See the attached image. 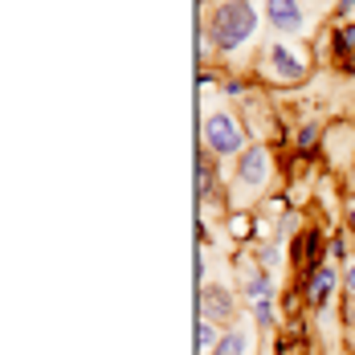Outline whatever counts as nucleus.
Wrapping results in <instances>:
<instances>
[{
  "mask_svg": "<svg viewBox=\"0 0 355 355\" xmlns=\"http://www.w3.org/2000/svg\"><path fill=\"white\" fill-rule=\"evenodd\" d=\"M253 29H257V12H253L249 0H229V4H220L213 12V41L220 49L245 45L253 37Z\"/></svg>",
  "mask_w": 355,
  "mask_h": 355,
  "instance_id": "1",
  "label": "nucleus"
},
{
  "mask_svg": "<svg viewBox=\"0 0 355 355\" xmlns=\"http://www.w3.org/2000/svg\"><path fill=\"white\" fill-rule=\"evenodd\" d=\"M205 143H209L213 155H237V151H245V135H241V127H237L229 114H209V123H205Z\"/></svg>",
  "mask_w": 355,
  "mask_h": 355,
  "instance_id": "2",
  "label": "nucleus"
},
{
  "mask_svg": "<svg viewBox=\"0 0 355 355\" xmlns=\"http://www.w3.org/2000/svg\"><path fill=\"white\" fill-rule=\"evenodd\" d=\"M237 176H241V184H249V188H261V184L270 180V155H266V147H245V155H241V164H237Z\"/></svg>",
  "mask_w": 355,
  "mask_h": 355,
  "instance_id": "3",
  "label": "nucleus"
},
{
  "mask_svg": "<svg viewBox=\"0 0 355 355\" xmlns=\"http://www.w3.org/2000/svg\"><path fill=\"white\" fill-rule=\"evenodd\" d=\"M200 315L209 322H225L233 315V298L225 294V286H205L200 290Z\"/></svg>",
  "mask_w": 355,
  "mask_h": 355,
  "instance_id": "4",
  "label": "nucleus"
},
{
  "mask_svg": "<svg viewBox=\"0 0 355 355\" xmlns=\"http://www.w3.org/2000/svg\"><path fill=\"white\" fill-rule=\"evenodd\" d=\"M266 12H270V21L286 29V33H298L302 29V8H298V0H266Z\"/></svg>",
  "mask_w": 355,
  "mask_h": 355,
  "instance_id": "5",
  "label": "nucleus"
},
{
  "mask_svg": "<svg viewBox=\"0 0 355 355\" xmlns=\"http://www.w3.org/2000/svg\"><path fill=\"white\" fill-rule=\"evenodd\" d=\"M270 62H274V73H278V78H286V82H298V78L306 73V66H302V62H298L286 45H274V49H270Z\"/></svg>",
  "mask_w": 355,
  "mask_h": 355,
  "instance_id": "6",
  "label": "nucleus"
},
{
  "mask_svg": "<svg viewBox=\"0 0 355 355\" xmlns=\"http://www.w3.org/2000/svg\"><path fill=\"white\" fill-rule=\"evenodd\" d=\"M331 290H335V270L319 266V270H315V278H311V286H306V298H311V306H322V302L331 298Z\"/></svg>",
  "mask_w": 355,
  "mask_h": 355,
  "instance_id": "7",
  "label": "nucleus"
},
{
  "mask_svg": "<svg viewBox=\"0 0 355 355\" xmlns=\"http://www.w3.org/2000/svg\"><path fill=\"white\" fill-rule=\"evenodd\" d=\"M245 294L253 298V302H270V278H266V274H249Z\"/></svg>",
  "mask_w": 355,
  "mask_h": 355,
  "instance_id": "8",
  "label": "nucleus"
},
{
  "mask_svg": "<svg viewBox=\"0 0 355 355\" xmlns=\"http://www.w3.org/2000/svg\"><path fill=\"white\" fill-rule=\"evenodd\" d=\"M213 355H245V335H241V331H229V335L213 347Z\"/></svg>",
  "mask_w": 355,
  "mask_h": 355,
  "instance_id": "9",
  "label": "nucleus"
},
{
  "mask_svg": "<svg viewBox=\"0 0 355 355\" xmlns=\"http://www.w3.org/2000/svg\"><path fill=\"white\" fill-rule=\"evenodd\" d=\"M216 343H220V339H216L213 322H209V319H200V322H196V347H200V355H209V352L216 347Z\"/></svg>",
  "mask_w": 355,
  "mask_h": 355,
  "instance_id": "10",
  "label": "nucleus"
},
{
  "mask_svg": "<svg viewBox=\"0 0 355 355\" xmlns=\"http://www.w3.org/2000/svg\"><path fill=\"white\" fill-rule=\"evenodd\" d=\"M343 49H347V53L355 49V25H347V33H339V53H343Z\"/></svg>",
  "mask_w": 355,
  "mask_h": 355,
  "instance_id": "11",
  "label": "nucleus"
},
{
  "mask_svg": "<svg viewBox=\"0 0 355 355\" xmlns=\"http://www.w3.org/2000/svg\"><path fill=\"white\" fill-rule=\"evenodd\" d=\"M257 322H261V327H270V322H274V311H270V302H257Z\"/></svg>",
  "mask_w": 355,
  "mask_h": 355,
  "instance_id": "12",
  "label": "nucleus"
},
{
  "mask_svg": "<svg viewBox=\"0 0 355 355\" xmlns=\"http://www.w3.org/2000/svg\"><path fill=\"white\" fill-rule=\"evenodd\" d=\"M298 143H302V147H315V143H319V127H306V131L298 135Z\"/></svg>",
  "mask_w": 355,
  "mask_h": 355,
  "instance_id": "13",
  "label": "nucleus"
},
{
  "mask_svg": "<svg viewBox=\"0 0 355 355\" xmlns=\"http://www.w3.org/2000/svg\"><path fill=\"white\" fill-rule=\"evenodd\" d=\"M196 184H200V196H209V168L200 164V172H196Z\"/></svg>",
  "mask_w": 355,
  "mask_h": 355,
  "instance_id": "14",
  "label": "nucleus"
},
{
  "mask_svg": "<svg viewBox=\"0 0 355 355\" xmlns=\"http://www.w3.org/2000/svg\"><path fill=\"white\" fill-rule=\"evenodd\" d=\"M261 266H266V270L278 266V249H266V253H261Z\"/></svg>",
  "mask_w": 355,
  "mask_h": 355,
  "instance_id": "15",
  "label": "nucleus"
},
{
  "mask_svg": "<svg viewBox=\"0 0 355 355\" xmlns=\"http://www.w3.org/2000/svg\"><path fill=\"white\" fill-rule=\"evenodd\" d=\"M347 290H352V294H355V266H352V270H347Z\"/></svg>",
  "mask_w": 355,
  "mask_h": 355,
  "instance_id": "16",
  "label": "nucleus"
},
{
  "mask_svg": "<svg viewBox=\"0 0 355 355\" xmlns=\"http://www.w3.org/2000/svg\"><path fill=\"white\" fill-rule=\"evenodd\" d=\"M347 322H352V327H355V302H352V306H347Z\"/></svg>",
  "mask_w": 355,
  "mask_h": 355,
  "instance_id": "17",
  "label": "nucleus"
},
{
  "mask_svg": "<svg viewBox=\"0 0 355 355\" xmlns=\"http://www.w3.org/2000/svg\"><path fill=\"white\" fill-rule=\"evenodd\" d=\"M347 225H352V229H355V209H352V213H347Z\"/></svg>",
  "mask_w": 355,
  "mask_h": 355,
  "instance_id": "18",
  "label": "nucleus"
}]
</instances>
